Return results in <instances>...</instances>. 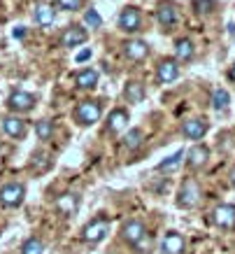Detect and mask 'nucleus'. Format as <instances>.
Instances as JSON below:
<instances>
[{"instance_id":"nucleus-1","label":"nucleus","mask_w":235,"mask_h":254,"mask_svg":"<svg viewBox=\"0 0 235 254\" xmlns=\"http://www.w3.org/2000/svg\"><path fill=\"white\" fill-rule=\"evenodd\" d=\"M100 115H103V105H100L98 100H82L75 110L77 122L82 124V126H91V124H96L100 119Z\"/></svg>"},{"instance_id":"nucleus-2","label":"nucleus","mask_w":235,"mask_h":254,"mask_svg":"<svg viewBox=\"0 0 235 254\" xmlns=\"http://www.w3.org/2000/svg\"><path fill=\"white\" fill-rule=\"evenodd\" d=\"M26 198V187L19 182H9L0 189V205L2 208H19Z\"/></svg>"},{"instance_id":"nucleus-3","label":"nucleus","mask_w":235,"mask_h":254,"mask_svg":"<svg viewBox=\"0 0 235 254\" xmlns=\"http://www.w3.org/2000/svg\"><path fill=\"white\" fill-rule=\"evenodd\" d=\"M7 108L14 112H28L35 108V96L28 91H12L7 98Z\"/></svg>"},{"instance_id":"nucleus-4","label":"nucleus","mask_w":235,"mask_h":254,"mask_svg":"<svg viewBox=\"0 0 235 254\" xmlns=\"http://www.w3.org/2000/svg\"><path fill=\"white\" fill-rule=\"evenodd\" d=\"M123 240L128 243V245L137 247L140 243H142L144 238H147V229H144V224L140 222V219H130L126 226H123Z\"/></svg>"},{"instance_id":"nucleus-5","label":"nucleus","mask_w":235,"mask_h":254,"mask_svg":"<svg viewBox=\"0 0 235 254\" xmlns=\"http://www.w3.org/2000/svg\"><path fill=\"white\" fill-rule=\"evenodd\" d=\"M214 224L219 229H226V231H233L235 229V205L231 203H224L214 210Z\"/></svg>"},{"instance_id":"nucleus-6","label":"nucleus","mask_w":235,"mask_h":254,"mask_svg":"<svg viewBox=\"0 0 235 254\" xmlns=\"http://www.w3.org/2000/svg\"><path fill=\"white\" fill-rule=\"evenodd\" d=\"M110 233V222L107 219H96V222L84 226V240L86 243H100Z\"/></svg>"},{"instance_id":"nucleus-7","label":"nucleus","mask_w":235,"mask_h":254,"mask_svg":"<svg viewBox=\"0 0 235 254\" xmlns=\"http://www.w3.org/2000/svg\"><path fill=\"white\" fill-rule=\"evenodd\" d=\"M198 200H200V189H198L196 182H186V185L179 189V198H177V205L179 208H196Z\"/></svg>"},{"instance_id":"nucleus-8","label":"nucleus","mask_w":235,"mask_h":254,"mask_svg":"<svg viewBox=\"0 0 235 254\" xmlns=\"http://www.w3.org/2000/svg\"><path fill=\"white\" fill-rule=\"evenodd\" d=\"M140 23H142V16H140V9L137 7H126L119 14V28L126 33L140 31Z\"/></svg>"},{"instance_id":"nucleus-9","label":"nucleus","mask_w":235,"mask_h":254,"mask_svg":"<svg viewBox=\"0 0 235 254\" xmlns=\"http://www.w3.org/2000/svg\"><path fill=\"white\" fill-rule=\"evenodd\" d=\"M177 77H179V65H177V61L166 59V61L159 63V68H156V79H159V84H170V82H175Z\"/></svg>"},{"instance_id":"nucleus-10","label":"nucleus","mask_w":235,"mask_h":254,"mask_svg":"<svg viewBox=\"0 0 235 254\" xmlns=\"http://www.w3.org/2000/svg\"><path fill=\"white\" fill-rule=\"evenodd\" d=\"M207 122L205 119H189V122H184L182 126V133H184V138H189V140H200L207 133Z\"/></svg>"},{"instance_id":"nucleus-11","label":"nucleus","mask_w":235,"mask_h":254,"mask_svg":"<svg viewBox=\"0 0 235 254\" xmlns=\"http://www.w3.org/2000/svg\"><path fill=\"white\" fill-rule=\"evenodd\" d=\"M86 38H89V33L84 31L82 26H70V28H65V33H63L61 45L63 47H77V45H84Z\"/></svg>"},{"instance_id":"nucleus-12","label":"nucleus","mask_w":235,"mask_h":254,"mask_svg":"<svg viewBox=\"0 0 235 254\" xmlns=\"http://www.w3.org/2000/svg\"><path fill=\"white\" fill-rule=\"evenodd\" d=\"M2 131L7 133L9 138L21 140L23 135H26V124H23L19 117H5V119H2Z\"/></svg>"},{"instance_id":"nucleus-13","label":"nucleus","mask_w":235,"mask_h":254,"mask_svg":"<svg viewBox=\"0 0 235 254\" xmlns=\"http://www.w3.org/2000/svg\"><path fill=\"white\" fill-rule=\"evenodd\" d=\"M210 159V149L205 145H196L189 149V154H186V163H189L191 168H203L205 163Z\"/></svg>"},{"instance_id":"nucleus-14","label":"nucleus","mask_w":235,"mask_h":254,"mask_svg":"<svg viewBox=\"0 0 235 254\" xmlns=\"http://www.w3.org/2000/svg\"><path fill=\"white\" fill-rule=\"evenodd\" d=\"M123 47H126V56H128L130 61H142L149 54V45L142 42V40H128Z\"/></svg>"},{"instance_id":"nucleus-15","label":"nucleus","mask_w":235,"mask_h":254,"mask_svg":"<svg viewBox=\"0 0 235 254\" xmlns=\"http://www.w3.org/2000/svg\"><path fill=\"white\" fill-rule=\"evenodd\" d=\"M161 247H163V254H182L184 252V238L177 231H170V233H166Z\"/></svg>"},{"instance_id":"nucleus-16","label":"nucleus","mask_w":235,"mask_h":254,"mask_svg":"<svg viewBox=\"0 0 235 254\" xmlns=\"http://www.w3.org/2000/svg\"><path fill=\"white\" fill-rule=\"evenodd\" d=\"M156 19H159V23L163 26V28H173L175 23H177V9H175V5H170V2L159 5Z\"/></svg>"},{"instance_id":"nucleus-17","label":"nucleus","mask_w":235,"mask_h":254,"mask_svg":"<svg viewBox=\"0 0 235 254\" xmlns=\"http://www.w3.org/2000/svg\"><path fill=\"white\" fill-rule=\"evenodd\" d=\"M56 208L61 210L63 215H75L79 210V196L77 193H63L56 198Z\"/></svg>"},{"instance_id":"nucleus-18","label":"nucleus","mask_w":235,"mask_h":254,"mask_svg":"<svg viewBox=\"0 0 235 254\" xmlns=\"http://www.w3.org/2000/svg\"><path fill=\"white\" fill-rule=\"evenodd\" d=\"M126 126H128V112H126V110H114L112 115H110L107 128L112 133H119V131H123Z\"/></svg>"},{"instance_id":"nucleus-19","label":"nucleus","mask_w":235,"mask_h":254,"mask_svg":"<svg viewBox=\"0 0 235 254\" xmlns=\"http://www.w3.org/2000/svg\"><path fill=\"white\" fill-rule=\"evenodd\" d=\"M77 86L79 89H93V86L98 84V72L91 68H86V70H79L77 72V77H75Z\"/></svg>"},{"instance_id":"nucleus-20","label":"nucleus","mask_w":235,"mask_h":254,"mask_svg":"<svg viewBox=\"0 0 235 254\" xmlns=\"http://www.w3.org/2000/svg\"><path fill=\"white\" fill-rule=\"evenodd\" d=\"M54 19H56V12H54L52 5H45V2H42V5L35 7V21H38L40 26H52Z\"/></svg>"},{"instance_id":"nucleus-21","label":"nucleus","mask_w":235,"mask_h":254,"mask_svg":"<svg viewBox=\"0 0 235 254\" xmlns=\"http://www.w3.org/2000/svg\"><path fill=\"white\" fill-rule=\"evenodd\" d=\"M123 98L128 100V103H142L144 98V86L140 82H128L126 89H123Z\"/></svg>"},{"instance_id":"nucleus-22","label":"nucleus","mask_w":235,"mask_h":254,"mask_svg":"<svg viewBox=\"0 0 235 254\" xmlns=\"http://www.w3.org/2000/svg\"><path fill=\"white\" fill-rule=\"evenodd\" d=\"M175 54H177L179 61H191V59H193V42H191V40H177Z\"/></svg>"},{"instance_id":"nucleus-23","label":"nucleus","mask_w":235,"mask_h":254,"mask_svg":"<svg viewBox=\"0 0 235 254\" xmlns=\"http://www.w3.org/2000/svg\"><path fill=\"white\" fill-rule=\"evenodd\" d=\"M228 103H231V96H228L226 89H214V93H212V108L214 110H226Z\"/></svg>"},{"instance_id":"nucleus-24","label":"nucleus","mask_w":235,"mask_h":254,"mask_svg":"<svg viewBox=\"0 0 235 254\" xmlns=\"http://www.w3.org/2000/svg\"><path fill=\"white\" fill-rule=\"evenodd\" d=\"M35 133H38L40 140H49L54 135V122H49V119L38 122V124H35Z\"/></svg>"},{"instance_id":"nucleus-25","label":"nucleus","mask_w":235,"mask_h":254,"mask_svg":"<svg viewBox=\"0 0 235 254\" xmlns=\"http://www.w3.org/2000/svg\"><path fill=\"white\" fill-rule=\"evenodd\" d=\"M21 254H45V245L40 238H28L21 247Z\"/></svg>"},{"instance_id":"nucleus-26","label":"nucleus","mask_w":235,"mask_h":254,"mask_svg":"<svg viewBox=\"0 0 235 254\" xmlns=\"http://www.w3.org/2000/svg\"><path fill=\"white\" fill-rule=\"evenodd\" d=\"M123 145L128 147V149H137V147L142 145V131H140V128L128 131V135L123 138Z\"/></svg>"},{"instance_id":"nucleus-27","label":"nucleus","mask_w":235,"mask_h":254,"mask_svg":"<svg viewBox=\"0 0 235 254\" xmlns=\"http://www.w3.org/2000/svg\"><path fill=\"white\" fill-rule=\"evenodd\" d=\"M184 159V152H175L170 159H166L163 163H159V170H163V173H170V170H175L177 166H179V161Z\"/></svg>"},{"instance_id":"nucleus-28","label":"nucleus","mask_w":235,"mask_h":254,"mask_svg":"<svg viewBox=\"0 0 235 254\" xmlns=\"http://www.w3.org/2000/svg\"><path fill=\"white\" fill-rule=\"evenodd\" d=\"M84 21H86V26H91V28H100L103 19H100V14L96 12V9H89V12L84 14Z\"/></svg>"},{"instance_id":"nucleus-29","label":"nucleus","mask_w":235,"mask_h":254,"mask_svg":"<svg viewBox=\"0 0 235 254\" xmlns=\"http://www.w3.org/2000/svg\"><path fill=\"white\" fill-rule=\"evenodd\" d=\"M33 168H38V170L49 168V159H47V154H35L33 156Z\"/></svg>"},{"instance_id":"nucleus-30","label":"nucleus","mask_w":235,"mask_h":254,"mask_svg":"<svg viewBox=\"0 0 235 254\" xmlns=\"http://www.w3.org/2000/svg\"><path fill=\"white\" fill-rule=\"evenodd\" d=\"M84 0H59V5H61L63 9H70V12H75V9L82 7Z\"/></svg>"},{"instance_id":"nucleus-31","label":"nucleus","mask_w":235,"mask_h":254,"mask_svg":"<svg viewBox=\"0 0 235 254\" xmlns=\"http://www.w3.org/2000/svg\"><path fill=\"white\" fill-rule=\"evenodd\" d=\"M196 7L198 12H210V7H214L212 0H196Z\"/></svg>"},{"instance_id":"nucleus-32","label":"nucleus","mask_w":235,"mask_h":254,"mask_svg":"<svg viewBox=\"0 0 235 254\" xmlns=\"http://www.w3.org/2000/svg\"><path fill=\"white\" fill-rule=\"evenodd\" d=\"M89 59H91V49H84V52L77 54V63H84V61H89Z\"/></svg>"},{"instance_id":"nucleus-33","label":"nucleus","mask_w":235,"mask_h":254,"mask_svg":"<svg viewBox=\"0 0 235 254\" xmlns=\"http://www.w3.org/2000/svg\"><path fill=\"white\" fill-rule=\"evenodd\" d=\"M12 35H14V38H16V40H21V38H23V35H26V31H23L21 26H19V28H14V33H12Z\"/></svg>"},{"instance_id":"nucleus-34","label":"nucleus","mask_w":235,"mask_h":254,"mask_svg":"<svg viewBox=\"0 0 235 254\" xmlns=\"http://www.w3.org/2000/svg\"><path fill=\"white\" fill-rule=\"evenodd\" d=\"M228 177H231V185L235 187V166H233V170H231V175H228Z\"/></svg>"},{"instance_id":"nucleus-35","label":"nucleus","mask_w":235,"mask_h":254,"mask_svg":"<svg viewBox=\"0 0 235 254\" xmlns=\"http://www.w3.org/2000/svg\"><path fill=\"white\" fill-rule=\"evenodd\" d=\"M228 77H231V79H233V82H235V65H233V68H231V72H228Z\"/></svg>"},{"instance_id":"nucleus-36","label":"nucleus","mask_w":235,"mask_h":254,"mask_svg":"<svg viewBox=\"0 0 235 254\" xmlns=\"http://www.w3.org/2000/svg\"><path fill=\"white\" fill-rule=\"evenodd\" d=\"M228 31H231V33L235 35V23H228Z\"/></svg>"}]
</instances>
